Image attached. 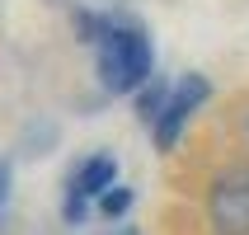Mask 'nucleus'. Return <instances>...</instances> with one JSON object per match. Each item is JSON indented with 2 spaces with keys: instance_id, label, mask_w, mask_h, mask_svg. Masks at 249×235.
Listing matches in <instances>:
<instances>
[{
  "instance_id": "1",
  "label": "nucleus",
  "mask_w": 249,
  "mask_h": 235,
  "mask_svg": "<svg viewBox=\"0 0 249 235\" xmlns=\"http://www.w3.org/2000/svg\"><path fill=\"white\" fill-rule=\"evenodd\" d=\"M151 38L141 28H108L99 38V85L108 94H137L151 80Z\"/></svg>"
},
{
  "instance_id": "2",
  "label": "nucleus",
  "mask_w": 249,
  "mask_h": 235,
  "mask_svg": "<svg viewBox=\"0 0 249 235\" xmlns=\"http://www.w3.org/2000/svg\"><path fill=\"white\" fill-rule=\"evenodd\" d=\"M207 221L216 235H249V165H226L212 179L207 193Z\"/></svg>"
},
{
  "instance_id": "3",
  "label": "nucleus",
  "mask_w": 249,
  "mask_h": 235,
  "mask_svg": "<svg viewBox=\"0 0 249 235\" xmlns=\"http://www.w3.org/2000/svg\"><path fill=\"white\" fill-rule=\"evenodd\" d=\"M212 99V85L197 75V71H188V75H179V80L165 90V104H160V113L151 118V132H155V146L160 151H174V141L183 137V127H188V118H193L202 104Z\"/></svg>"
},
{
  "instance_id": "4",
  "label": "nucleus",
  "mask_w": 249,
  "mask_h": 235,
  "mask_svg": "<svg viewBox=\"0 0 249 235\" xmlns=\"http://www.w3.org/2000/svg\"><path fill=\"white\" fill-rule=\"evenodd\" d=\"M113 174H118L113 155H89V160L75 165V174L66 179V217L71 221H85V202H99V193L113 188Z\"/></svg>"
},
{
  "instance_id": "5",
  "label": "nucleus",
  "mask_w": 249,
  "mask_h": 235,
  "mask_svg": "<svg viewBox=\"0 0 249 235\" xmlns=\"http://www.w3.org/2000/svg\"><path fill=\"white\" fill-rule=\"evenodd\" d=\"M132 188H118V183H113V188H104V193H99V217H108V221H118V217H127V207H132Z\"/></svg>"
},
{
  "instance_id": "6",
  "label": "nucleus",
  "mask_w": 249,
  "mask_h": 235,
  "mask_svg": "<svg viewBox=\"0 0 249 235\" xmlns=\"http://www.w3.org/2000/svg\"><path fill=\"white\" fill-rule=\"evenodd\" d=\"M5 198H10V165L0 160V202H5Z\"/></svg>"
},
{
  "instance_id": "7",
  "label": "nucleus",
  "mask_w": 249,
  "mask_h": 235,
  "mask_svg": "<svg viewBox=\"0 0 249 235\" xmlns=\"http://www.w3.org/2000/svg\"><path fill=\"white\" fill-rule=\"evenodd\" d=\"M123 235H137V231H123Z\"/></svg>"
}]
</instances>
